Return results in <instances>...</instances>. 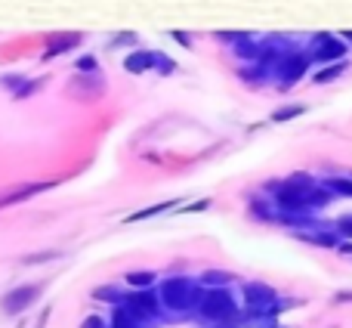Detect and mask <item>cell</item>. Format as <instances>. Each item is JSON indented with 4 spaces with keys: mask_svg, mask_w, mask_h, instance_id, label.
Instances as JSON below:
<instances>
[{
    "mask_svg": "<svg viewBox=\"0 0 352 328\" xmlns=\"http://www.w3.org/2000/svg\"><path fill=\"white\" fill-rule=\"evenodd\" d=\"M334 229L340 232L343 238H349V242H352V214H343V217H337L334 220Z\"/></svg>",
    "mask_w": 352,
    "mask_h": 328,
    "instance_id": "cell-22",
    "label": "cell"
},
{
    "mask_svg": "<svg viewBox=\"0 0 352 328\" xmlns=\"http://www.w3.org/2000/svg\"><path fill=\"white\" fill-rule=\"evenodd\" d=\"M80 41H84V34L80 31H62V34H53L47 41V47H43V59H56V56L68 53V50L80 47Z\"/></svg>",
    "mask_w": 352,
    "mask_h": 328,
    "instance_id": "cell-8",
    "label": "cell"
},
{
    "mask_svg": "<svg viewBox=\"0 0 352 328\" xmlns=\"http://www.w3.org/2000/svg\"><path fill=\"white\" fill-rule=\"evenodd\" d=\"M352 62L349 59H340V62H331V65H322L318 72H312V81L316 84H334V81H340L343 74L349 72Z\"/></svg>",
    "mask_w": 352,
    "mask_h": 328,
    "instance_id": "cell-11",
    "label": "cell"
},
{
    "mask_svg": "<svg viewBox=\"0 0 352 328\" xmlns=\"http://www.w3.org/2000/svg\"><path fill=\"white\" fill-rule=\"evenodd\" d=\"M59 257V251H37V254L25 257V263H41V260H56Z\"/></svg>",
    "mask_w": 352,
    "mask_h": 328,
    "instance_id": "cell-24",
    "label": "cell"
},
{
    "mask_svg": "<svg viewBox=\"0 0 352 328\" xmlns=\"http://www.w3.org/2000/svg\"><path fill=\"white\" fill-rule=\"evenodd\" d=\"M43 84H47V78H28V84H25L22 87V93H19V96L16 99H25V96H34V93L37 90H41V87Z\"/></svg>",
    "mask_w": 352,
    "mask_h": 328,
    "instance_id": "cell-23",
    "label": "cell"
},
{
    "mask_svg": "<svg viewBox=\"0 0 352 328\" xmlns=\"http://www.w3.org/2000/svg\"><path fill=\"white\" fill-rule=\"evenodd\" d=\"M74 68H78V74H99V59L96 56H80L78 62H74Z\"/></svg>",
    "mask_w": 352,
    "mask_h": 328,
    "instance_id": "cell-19",
    "label": "cell"
},
{
    "mask_svg": "<svg viewBox=\"0 0 352 328\" xmlns=\"http://www.w3.org/2000/svg\"><path fill=\"white\" fill-rule=\"evenodd\" d=\"M337 254H340V257H346V260H352V242H349V238H343V242H340V248H337Z\"/></svg>",
    "mask_w": 352,
    "mask_h": 328,
    "instance_id": "cell-25",
    "label": "cell"
},
{
    "mask_svg": "<svg viewBox=\"0 0 352 328\" xmlns=\"http://www.w3.org/2000/svg\"><path fill=\"white\" fill-rule=\"evenodd\" d=\"M322 183L337 198H352V176H328V180H322Z\"/></svg>",
    "mask_w": 352,
    "mask_h": 328,
    "instance_id": "cell-14",
    "label": "cell"
},
{
    "mask_svg": "<svg viewBox=\"0 0 352 328\" xmlns=\"http://www.w3.org/2000/svg\"><path fill=\"white\" fill-rule=\"evenodd\" d=\"M140 43V37L133 34V31H124V34H111V47H136Z\"/></svg>",
    "mask_w": 352,
    "mask_h": 328,
    "instance_id": "cell-21",
    "label": "cell"
},
{
    "mask_svg": "<svg viewBox=\"0 0 352 328\" xmlns=\"http://www.w3.org/2000/svg\"><path fill=\"white\" fill-rule=\"evenodd\" d=\"M111 328H152V322H146V319L130 310L127 304H118L115 313H111Z\"/></svg>",
    "mask_w": 352,
    "mask_h": 328,
    "instance_id": "cell-10",
    "label": "cell"
},
{
    "mask_svg": "<svg viewBox=\"0 0 352 328\" xmlns=\"http://www.w3.org/2000/svg\"><path fill=\"white\" fill-rule=\"evenodd\" d=\"M303 50L312 59V65H331V62L346 59L349 43L343 41V34H334V31H316Z\"/></svg>",
    "mask_w": 352,
    "mask_h": 328,
    "instance_id": "cell-3",
    "label": "cell"
},
{
    "mask_svg": "<svg viewBox=\"0 0 352 328\" xmlns=\"http://www.w3.org/2000/svg\"><path fill=\"white\" fill-rule=\"evenodd\" d=\"M198 319L210 322L213 328L217 325H241V307H238L235 294L229 288H204L201 294V304H198Z\"/></svg>",
    "mask_w": 352,
    "mask_h": 328,
    "instance_id": "cell-2",
    "label": "cell"
},
{
    "mask_svg": "<svg viewBox=\"0 0 352 328\" xmlns=\"http://www.w3.org/2000/svg\"><path fill=\"white\" fill-rule=\"evenodd\" d=\"M198 282L204 288H226V285H232V282H235V276L223 273V269H207V273H201Z\"/></svg>",
    "mask_w": 352,
    "mask_h": 328,
    "instance_id": "cell-13",
    "label": "cell"
},
{
    "mask_svg": "<svg viewBox=\"0 0 352 328\" xmlns=\"http://www.w3.org/2000/svg\"><path fill=\"white\" fill-rule=\"evenodd\" d=\"M340 34H343V41H346L349 47H352V31H340Z\"/></svg>",
    "mask_w": 352,
    "mask_h": 328,
    "instance_id": "cell-29",
    "label": "cell"
},
{
    "mask_svg": "<svg viewBox=\"0 0 352 328\" xmlns=\"http://www.w3.org/2000/svg\"><path fill=\"white\" fill-rule=\"evenodd\" d=\"M309 68H312V59L306 56L303 47H297V50L285 53L278 62H275L272 81H275V87H278V90H291L294 84H300V81L309 74Z\"/></svg>",
    "mask_w": 352,
    "mask_h": 328,
    "instance_id": "cell-4",
    "label": "cell"
},
{
    "mask_svg": "<svg viewBox=\"0 0 352 328\" xmlns=\"http://www.w3.org/2000/svg\"><path fill=\"white\" fill-rule=\"evenodd\" d=\"M334 304H352V291H337L334 294Z\"/></svg>",
    "mask_w": 352,
    "mask_h": 328,
    "instance_id": "cell-27",
    "label": "cell"
},
{
    "mask_svg": "<svg viewBox=\"0 0 352 328\" xmlns=\"http://www.w3.org/2000/svg\"><path fill=\"white\" fill-rule=\"evenodd\" d=\"M173 205H176V201H161V205H155V207L136 211V214H130V217H127V223H136V220H148V217H155V214H161V211H170Z\"/></svg>",
    "mask_w": 352,
    "mask_h": 328,
    "instance_id": "cell-18",
    "label": "cell"
},
{
    "mask_svg": "<svg viewBox=\"0 0 352 328\" xmlns=\"http://www.w3.org/2000/svg\"><path fill=\"white\" fill-rule=\"evenodd\" d=\"M80 328H105V322L99 316H90V319H84V325Z\"/></svg>",
    "mask_w": 352,
    "mask_h": 328,
    "instance_id": "cell-26",
    "label": "cell"
},
{
    "mask_svg": "<svg viewBox=\"0 0 352 328\" xmlns=\"http://www.w3.org/2000/svg\"><path fill=\"white\" fill-rule=\"evenodd\" d=\"M37 298H41V285H19L3 294L0 307H3V313H22V310H28Z\"/></svg>",
    "mask_w": 352,
    "mask_h": 328,
    "instance_id": "cell-6",
    "label": "cell"
},
{
    "mask_svg": "<svg viewBox=\"0 0 352 328\" xmlns=\"http://www.w3.org/2000/svg\"><path fill=\"white\" fill-rule=\"evenodd\" d=\"M303 112H306V105H303V103L281 105V109H275V112H272V121H275V124H281V121H294V118H300Z\"/></svg>",
    "mask_w": 352,
    "mask_h": 328,
    "instance_id": "cell-16",
    "label": "cell"
},
{
    "mask_svg": "<svg viewBox=\"0 0 352 328\" xmlns=\"http://www.w3.org/2000/svg\"><path fill=\"white\" fill-rule=\"evenodd\" d=\"M269 328H287V325H281V322H275V325H269Z\"/></svg>",
    "mask_w": 352,
    "mask_h": 328,
    "instance_id": "cell-30",
    "label": "cell"
},
{
    "mask_svg": "<svg viewBox=\"0 0 352 328\" xmlns=\"http://www.w3.org/2000/svg\"><path fill=\"white\" fill-rule=\"evenodd\" d=\"M127 282L136 288V291H142V288L155 285V273H148V269H133V273H127Z\"/></svg>",
    "mask_w": 352,
    "mask_h": 328,
    "instance_id": "cell-17",
    "label": "cell"
},
{
    "mask_svg": "<svg viewBox=\"0 0 352 328\" xmlns=\"http://www.w3.org/2000/svg\"><path fill=\"white\" fill-rule=\"evenodd\" d=\"M294 236H297L300 242H306V245H316V248H328V251H337V248H340V242H343V236H340V232H337L331 223H316V226H309V229L294 232Z\"/></svg>",
    "mask_w": 352,
    "mask_h": 328,
    "instance_id": "cell-5",
    "label": "cell"
},
{
    "mask_svg": "<svg viewBox=\"0 0 352 328\" xmlns=\"http://www.w3.org/2000/svg\"><path fill=\"white\" fill-rule=\"evenodd\" d=\"M47 189H53V183H22V186L6 189V192H0V211L12 207V205H22V201L34 198V195L47 192Z\"/></svg>",
    "mask_w": 352,
    "mask_h": 328,
    "instance_id": "cell-7",
    "label": "cell"
},
{
    "mask_svg": "<svg viewBox=\"0 0 352 328\" xmlns=\"http://www.w3.org/2000/svg\"><path fill=\"white\" fill-rule=\"evenodd\" d=\"M201 294H204V285L188 276H170L158 285L161 307L170 313H195L201 304Z\"/></svg>",
    "mask_w": 352,
    "mask_h": 328,
    "instance_id": "cell-1",
    "label": "cell"
},
{
    "mask_svg": "<svg viewBox=\"0 0 352 328\" xmlns=\"http://www.w3.org/2000/svg\"><path fill=\"white\" fill-rule=\"evenodd\" d=\"M124 68H127L130 74H146V72H152V68H155V50L136 47L133 53L124 59Z\"/></svg>",
    "mask_w": 352,
    "mask_h": 328,
    "instance_id": "cell-9",
    "label": "cell"
},
{
    "mask_svg": "<svg viewBox=\"0 0 352 328\" xmlns=\"http://www.w3.org/2000/svg\"><path fill=\"white\" fill-rule=\"evenodd\" d=\"M25 84H28V78H25V74H19V72H6V74H0V87H6V90H10L12 96H19Z\"/></svg>",
    "mask_w": 352,
    "mask_h": 328,
    "instance_id": "cell-15",
    "label": "cell"
},
{
    "mask_svg": "<svg viewBox=\"0 0 352 328\" xmlns=\"http://www.w3.org/2000/svg\"><path fill=\"white\" fill-rule=\"evenodd\" d=\"M250 214H254L256 220H263V223H275V217H278V211H275L272 198H250Z\"/></svg>",
    "mask_w": 352,
    "mask_h": 328,
    "instance_id": "cell-12",
    "label": "cell"
},
{
    "mask_svg": "<svg viewBox=\"0 0 352 328\" xmlns=\"http://www.w3.org/2000/svg\"><path fill=\"white\" fill-rule=\"evenodd\" d=\"M173 37H179L182 47H192V41H188V34H182V31H173Z\"/></svg>",
    "mask_w": 352,
    "mask_h": 328,
    "instance_id": "cell-28",
    "label": "cell"
},
{
    "mask_svg": "<svg viewBox=\"0 0 352 328\" xmlns=\"http://www.w3.org/2000/svg\"><path fill=\"white\" fill-rule=\"evenodd\" d=\"M155 72H161V74H173V72H176V62H173L167 53L155 50Z\"/></svg>",
    "mask_w": 352,
    "mask_h": 328,
    "instance_id": "cell-20",
    "label": "cell"
}]
</instances>
